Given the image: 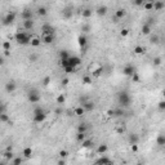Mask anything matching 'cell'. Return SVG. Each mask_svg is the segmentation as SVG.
I'll return each mask as SVG.
<instances>
[{
  "mask_svg": "<svg viewBox=\"0 0 165 165\" xmlns=\"http://www.w3.org/2000/svg\"><path fill=\"white\" fill-rule=\"evenodd\" d=\"M43 44L45 45H49V44H53L54 40H56V36L54 35H43Z\"/></svg>",
  "mask_w": 165,
  "mask_h": 165,
  "instance_id": "ac0fdd59",
  "label": "cell"
},
{
  "mask_svg": "<svg viewBox=\"0 0 165 165\" xmlns=\"http://www.w3.org/2000/svg\"><path fill=\"white\" fill-rule=\"evenodd\" d=\"M127 17V11L124 8H119L115 11V19H123Z\"/></svg>",
  "mask_w": 165,
  "mask_h": 165,
  "instance_id": "e0dca14e",
  "label": "cell"
},
{
  "mask_svg": "<svg viewBox=\"0 0 165 165\" xmlns=\"http://www.w3.org/2000/svg\"><path fill=\"white\" fill-rule=\"evenodd\" d=\"M94 12H96L97 16H99V17H105V16L107 14L108 9H107V6H106V5H99V6H97V8H96Z\"/></svg>",
  "mask_w": 165,
  "mask_h": 165,
  "instance_id": "7c38bea8",
  "label": "cell"
},
{
  "mask_svg": "<svg viewBox=\"0 0 165 165\" xmlns=\"http://www.w3.org/2000/svg\"><path fill=\"white\" fill-rule=\"evenodd\" d=\"M144 1H146V0H132L133 5H135V6H142L144 4Z\"/></svg>",
  "mask_w": 165,
  "mask_h": 165,
  "instance_id": "f907efd6",
  "label": "cell"
},
{
  "mask_svg": "<svg viewBox=\"0 0 165 165\" xmlns=\"http://www.w3.org/2000/svg\"><path fill=\"white\" fill-rule=\"evenodd\" d=\"M3 157H4L5 160H8V161H11L13 157H14V154L12 152V150H6L4 154H3Z\"/></svg>",
  "mask_w": 165,
  "mask_h": 165,
  "instance_id": "d6a6232c",
  "label": "cell"
},
{
  "mask_svg": "<svg viewBox=\"0 0 165 165\" xmlns=\"http://www.w3.org/2000/svg\"><path fill=\"white\" fill-rule=\"evenodd\" d=\"M16 18H17V14H16L14 12H8V13H6L5 17L3 18V25H4V26L12 25L13 22L16 21Z\"/></svg>",
  "mask_w": 165,
  "mask_h": 165,
  "instance_id": "3957f363",
  "label": "cell"
},
{
  "mask_svg": "<svg viewBox=\"0 0 165 165\" xmlns=\"http://www.w3.org/2000/svg\"><path fill=\"white\" fill-rule=\"evenodd\" d=\"M57 164H59V165H63V164H66V161H64V160L62 159V157H61V160H58V161H57Z\"/></svg>",
  "mask_w": 165,
  "mask_h": 165,
  "instance_id": "94428289",
  "label": "cell"
},
{
  "mask_svg": "<svg viewBox=\"0 0 165 165\" xmlns=\"http://www.w3.org/2000/svg\"><path fill=\"white\" fill-rule=\"evenodd\" d=\"M69 83H70V80L67 79V77L62 79V85H63V86H67V85H69Z\"/></svg>",
  "mask_w": 165,
  "mask_h": 165,
  "instance_id": "91938a15",
  "label": "cell"
},
{
  "mask_svg": "<svg viewBox=\"0 0 165 165\" xmlns=\"http://www.w3.org/2000/svg\"><path fill=\"white\" fill-rule=\"evenodd\" d=\"M134 72H137V71H135V67L133 66V64H125V66L123 67V74H124L125 76L130 77Z\"/></svg>",
  "mask_w": 165,
  "mask_h": 165,
  "instance_id": "52a82bcc",
  "label": "cell"
},
{
  "mask_svg": "<svg viewBox=\"0 0 165 165\" xmlns=\"http://www.w3.org/2000/svg\"><path fill=\"white\" fill-rule=\"evenodd\" d=\"M96 164H103V165H108V164H112L114 161H112L111 159H108V157H106V156H103V155H101V157L99 159H97L94 161Z\"/></svg>",
  "mask_w": 165,
  "mask_h": 165,
  "instance_id": "ffe728a7",
  "label": "cell"
},
{
  "mask_svg": "<svg viewBox=\"0 0 165 165\" xmlns=\"http://www.w3.org/2000/svg\"><path fill=\"white\" fill-rule=\"evenodd\" d=\"M28 59H30L32 63H34V62H36V61H38V54H31V56L28 57Z\"/></svg>",
  "mask_w": 165,
  "mask_h": 165,
  "instance_id": "680465c9",
  "label": "cell"
},
{
  "mask_svg": "<svg viewBox=\"0 0 165 165\" xmlns=\"http://www.w3.org/2000/svg\"><path fill=\"white\" fill-rule=\"evenodd\" d=\"M25 159L26 157H13V159L9 161L11 165H19V164H23L25 163Z\"/></svg>",
  "mask_w": 165,
  "mask_h": 165,
  "instance_id": "4dcf8cb0",
  "label": "cell"
},
{
  "mask_svg": "<svg viewBox=\"0 0 165 165\" xmlns=\"http://www.w3.org/2000/svg\"><path fill=\"white\" fill-rule=\"evenodd\" d=\"M93 16V9H90V8H84L83 11H81V17L83 18H85V19H89L90 17Z\"/></svg>",
  "mask_w": 165,
  "mask_h": 165,
  "instance_id": "d4e9b609",
  "label": "cell"
},
{
  "mask_svg": "<svg viewBox=\"0 0 165 165\" xmlns=\"http://www.w3.org/2000/svg\"><path fill=\"white\" fill-rule=\"evenodd\" d=\"M129 32H130V31H129V28L123 27L121 30H120V36H121V38H127L128 35H129Z\"/></svg>",
  "mask_w": 165,
  "mask_h": 165,
  "instance_id": "7dc6e473",
  "label": "cell"
},
{
  "mask_svg": "<svg viewBox=\"0 0 165 165\" xmlns=\"http://www.w3.org/2000/svg\"><path fill=\"white\" fill-rule=\"evenodd\" d=\"M21 17L23 21H26V19H32V11H30V9H25V11L22 12Z\"/></svg>",
  "mask_w": 165,
  "mask_h": 165,
  "instance_id": "f546056e",
  "label": "cell"
},
{
  "mask_svg": "<svg viewBox=\"0 0 165 165\" xmlns=\"http://www.w3.org/2000/svg\"><path fill=\"white\" fill-rule=\"evenodd\" d=\"M138 150H140V146H138V143L130 144V151H132V152H138Z\"/></svg>",
  "mask_w": 165,
  "mask_h": 165,
  "instance_id": "f5cc1de1",
  "label": "cell"
},
{
  "mask_svg": "<svg viewBox=\"0 0 165 165\" xmlns=\"http://www.w3.org/2000/svg\"><path fill=\"white\" fill-rule=\"evenodd\" d=\"M84 1H86V3H88V1H90V0H84Z\"/></svg>",
  "mask_w": 165,
  "mask_h": 165,
  "instance_id": "e7e4bbea",
  "label": "cell"
},
{
  "mask_svg": "<svg viewBox=\"0 0 165 165\" xmlns=\"http://www.w3.org/2000/svg\"><path fill=\"white\" fill-rule=\"evenodd\" d=\"M93 146V141L92 140H88V138H85L83 142H81V147L83 148H90Z\"/></svg>",
  "mask_w": 165,
  "mask_h": 165,
  "instance_id": "e575fe53",
  "label": "cell"
},
{
  "mask_svg": "<svg viewBox=\"0 0 165 165\" xmlns=\"http://www.w3.org/2000/svg\"><path fill=\"white\" fill-rule=\"evenodd\" d=\"M89 30H90V26H89V25L85 23V25L81 26V31H83V32H89Z\"/></svg>",
  "mask_w": 165,
  "mask_h": 165,
  "instance_id": "6f0895ef",
  "label": "cell"
},
{
  "mask_svg": "<svg viewBox=\"0 0 165 165\" xmlns=\"http://www.w3.org/2000/svg\"><path fill=\"white\" fill-rule=\"evenodd\" d=\"M0 121L3 123V124H5V123H9L11 121V119H9V116L5 114V112H1L0 114Z\"/></svg>",
  "mask_w": 165,
  "mask_h": 165,
  "instance_id": "f35d334b",
  "label": "cell"
},
{
  "mask_svg": "<svg viewBox=\"0 0 165 165\" xmlns=\"http://www.w3.org/2000/svg\"><path fill=\"white\" fill-rule=\"evenodd\" d=\"M27 99H28V102L30 103H39L40 102V99H41V97H40V94H39L36 90H30L28 94H27Z\"/></svg>",
  "mask_w": 165,
  "mask_h": 165,
  "instance_id": "277c9868",
  "label": "cell"
},
{
  "mask_svg": "<svg viewBox=\"0 0 165 165\" xmlns=\"http://www.w3.org/2000/svg\"><path fill=\"white\" fill-rule=\"evenodd\" d=\"M103 69V66L99 62H92L88 66V74H90V75H93V74L96 72V71H98V70H101Z\"/></svg>",
  "mask_w": 165,
  "mask_h": 165,
  "instance_id": "ba28073f",
  "label": "cell"
},
{
  "mask_svg": "<svg viewBox=\"0 0 165 165\" xmlns=\"http://www.w3.org/2000/svg\"><path fill=\"white\" fill-rule=\"evenodd\" d=\"M81 105H83V107L86 110V112L93 111V110H94V107H96V105H94V102H93V101H86V102H83Z\"/></svg>",
  "mask_w": 165,
  "mask_h": 165,
  "instance_id": "44dd1931",
  "label": "cell"
},
{
  "mask_svg": "<svg viewBox=\"0 0 165 165\" xmlns=\"http://www.w3.org/2000/svg\"><path fill=\"white\" fill-rule=\"evenodd\" d=\"M156 144H157V146H165V135L164 134H159V135H157Z\"/></svg>",
  "mask_w": 165,
  "mask_h": 165,
  "instance_id": "836d02e7",
  "label": "cell"
},
{
  "mask_svg": "<svg viewBox=\"0 0 165 165\" xmlns=\"http://www.w3.org/2000/svg\"><path fill=\"white\" fill-rule=\"evenodd\" d=\"M63 71H64V72H66V74H74V72H75V71H76V67H74V66H71V64H70V66L64 67V69H63Z\"/></svg>",
  "mask_w": 165,
  "mask_h": 165,
  "instance_id": "ee69618b",
  "label": "cell"
},
{
  "mask_svg": "<svg viewBox=\"0 0 165 165\" xmlns=\"http://www.w3.org/2000/svg\"><path fill=\"white\" fill-rule=\"evenodd\" d=\"M81 83L84 84V85H90V84L93 83V77L90 74H85L83 77H81Z\"/></svg>",
  "mask_w": 165,
  "mask_h": 165,
  "instance_id": "4316f807",
  "label": "cell"
},
{
  "mask_svg": "<svg viewBox=\"0 0 165 165\" xmlns=\"http://www.w3.org/2000/svg\"><path fill=\"white\" fill-rule=\"evenodd\" d=\"M118 101H119V105L120 107L123 108H128L132 103V97L130 94L127 92V90H121V92L118 93Z\"/></svg>",
  "mask_w": 165,
  "mask_h": 165,
  "instance_id": "6da1fadb",
  "label": "cell"
},
{
  "mask_svg": "<svg viewBox=\"0 0 165 165\" xmlns=\"http://www.w3.org/2000/svg\"><path fill=\"white\" fill-rule=\"evenodd\" d=\"M150 43L154 44V45H157L160 43V36H159V35H152V34H151L150 35Z\"/></svg>",
  "mask_w": 165,
  "mask_h": 165,
  "instance_id": "1f68e13d",
  "label": "cell"
},
{
  "mask_svg": "<svg viewBox=\"0 0 165 165\" xmlns=\"http://www.w3.org/2000/svg\"><path fill=\"white\" fill-rule=\"evenodd\" d=\"M133 53L135 54V56H142V54L146 53V48L142 47V45H135V47L133 48Z\"/></svg>",
  "mask_w": 165,
  "mask_h": 165,
  "instance_id": "7402d4cb",
  "label": "cell"
},
{
  "mask_svg": "<svg viewBox=\"0 0 165 165\" xmlns=\"http://www.w3.org/2000/svg\"><path fill=\"white\" fill-rule=\"evenodd\" d=\"M61 14H62L63 19H70V18H72V16H74V11H72V8H69V6H67V8L63 9Z\"/></svg>",
  "mask_w": 165,
  "mask_h": 165,
  "instance_id": "4fadbf2b",
  "label": "cell"
},
{
  "mask_svg": "<svg viewBox=\"0 0 165 165\" xmlns=\"http://www.w3.org/2000/svg\"><path fill=\"white\" fill-rule=\"evenodd\" d=\"M32 154H34V150L31 147H25L23 151H22V155H23V157H26V159H31Z\"/></svg>",
  "mask_w": 165,
  "mask_h": 165,
  "instance_id": "83f0119b",
  "label": "cell"
},
{
  "mask_svg": "<svg viewBox=\"0 0 165 165\" xmlns=\"http://www.w3.org/2000/svg\"><path fill=\"white\" fill-rule=\"evenodd\" d=\"M124 115V108H115V118H120V116Z\"/></svg>",
  "mask_w": 165,
  "mask_h": 165,
  "instance_id": "c3c4849f",
  "label": "cell"
},
{
  "mask_svg": "<svg viewBox=\"0 0 165 165\" xmlns=\"http://www.w3.org/2000/svg\"><path fill=\"white\" fill-rule=\"evenodd\" d=\"M47 120V112H40V114H35L34 118H32V121L35 123V124H41V123H44Z\"/></svg>",
  "mask_w": 165,
  "mask_h": 165,
  "instance_id": "8992f818",
  "label": "cell"
},
{
  "mask_svg": "<svg viewBox=\"0 0 165 165\" xmlns=\"http://www.w3.org/2000/svg\"><path fill=\"white\" fill-rule=\"evenodd\" d=\"M88 130V127H86L85 123H80L79 127H77V132H81V133H86Z\"/></svg>",
  "mask_w": 165,
  "mask_h": 165,
  "instance_id": "60d3db41",
  "label": "cell"
},
{
  "mask_svg": "<svg viewBox=\"0 0 165 165\" xmlns=\"http://www.w3.org/2000/svg\"><path fill=\"white\" fill-rule=\"evenodd\" d=\"M47 14H48V9L45 8V6H39L38 8V16H40V17H45Z\"/></svg>",
  "mask_w": 165,
  "mask_h": 165,
  "instance_id": "d590c367",
  "label": "cell"
},
{
  "mask_svg": "<svg viewBox=\"0 0 165 165\" xmlns=\"http://www.w3.org/2000/svg\"><path fill=\"white\" fill-rule=\"evenodd\" d=\"M108 151V146L106 143H102V144H99L98 147H97V151L96 152L98 154V155H105L106 152Z\"/></svg>",
  "mask_w": 165,
  "mask_h": 165,
  "instance_id": "cb8c5ba5",
  "label": "cell"
},
{
  "mask_svg": "<svg viewBox=\"0 0 165 165\" xmlns=\"http://www.w3.org/2000/svg\"><path fill=\"white\" fill-rule=\"evenodd\" d=\"M157 108H159L160 111H165V101H160L157 103Z\"/></svg>",
  "mask_w": 165,
  "mask_h": 165,
  "instance_id": "9f6ffc18",
  "label": "cell"
},
{
  "mask_svg": "<svg viewBox=\"0 0 165 165\" xmlns=\"http://www.w3.org/2000/svg\"><path fill=\"white\" fill-rule=\"evenodd\" d=\"M41 32H43V35H54V27L49 23H44L43 27H41Z\"/></svg>",
  "mask_w": 165,
  "mask_h": 165,
  "instance_id": "30bf717a",
  "label": "cell"
},
{
  "mask_svg": "<svg viewBox=\"0 0 165 165\" xmlns=\"http://www.w3.org/2000/svg\"><path fill=\"white\" fill-rule=\"evenodd\" d=\"M61 112H62V110H61V108H57V110H56V114H57V115H59Z\"/></svg>",
  "mask_w": 165,
  "mask_h": 165,
  "instance_id": "6125c7cd",
  "label": "cell"
},
{
  "mask_svg": "<svg viewBox=\"0 0 165 165\" xmlns=\"http://www.w3.org/2000/svg\"><path fill=\"white\" fill-rule=\"evenodd\" d=\"M41 83H43L44 86H48V85H49V84L52 83V77H50V76H44L43 80H41Z\"/></svg>",
  "mask_w": 165,
  "mask_h": 165,
  "instance_id": "f6af8a7d",
  "label": "cell"
},
{
  "mask_svg": "<svg viewBox=\"0 0 165 165\" xmlns=\"http://www.w3.org/2000/svg\"><path fill=\"white\" fill-rule=\"evenodd\" d=\"M70 57H71V56H70L69 50L63 49V50H61V52H59V59H69Z\"/></svg>",
  "mask_w": 165,
  "mask_h": 165,
  "instance_id": "8d00e7d4",
  "label": "cell"
},
{
  "mask_svg": "<svg viewBox=\"0 0 165 165\" xmlns=\"http://www.w3.org/2000/svg\"><path fill=\"white\" fill-rule=\"evenodd\" d=\"M3 50H11V41H4L3 43Z\"/></svg>",
  "mask_w": 165,
  "mask_h": 165,
  "instance_id": "11a10c76",
  "label": "cell"
},
{
  "mask_svg": "<svg viewBox=\"0 0 165 165\" xmlns=\"http://www.w3.org/2000/svg\"><path fill=\"white\" fill-rule=\"evenodd\" d=\"M86 138V133H81V132H77V134H76V141L77 142H80V143H81V142L84 141Z\"/></svg>",
  "mask_w": 165,
  "mask_h": 165,
  "instance_id": "ab89813d",
  "label": "cell"
},
{
  "mask_svg": "<svg viewBox=\"0 0 165 165\" xmlns=\"http://www.w3.org/2000/svg\"><path fill=\"white\" fill-rule=\"evenodd\" d=\"M141 32H142V35H144V36H150V35L152 34V27H151L150 22L143 23V26L141 27Z\"/></svg>",
  "mask_w": 165,
  "mask_h": 165,
  "instance_id": "9c48e42d",
  "label": "cell"
},
{
  "mask_svg": "<svg viewBox=\"0 0 165 165\" xmlns=\"http://www.w3.org/2000/svg\"><path fill=\"white\" fill-rule=\"evenodd\" d=\"M41 43H43V40H41V39L39 38L38 35H32L31 41H30V45H31V47L38 48V47H40V45H41Z\"/></svg>",
  "mask_w": 165,
  "mask_h": 165,
  "instance_id": "5bb4252c",
  "label": "cell"
},
{
  "mask_svg": "<svg viewBox=\"0 0 165 165\" xmlns=\"http://www.w3.org/2000/svg\"><path fill=\"white\" fill-rule=\"evenodd\" d=\"M115 133L116 134H124L125 133V127L124 125H118V127H115Z\"/></svg>",
  "mask_w": 165,
  "mask_h": 165,
  "instance_id": "b9f144b4",
  "label": "cell"
},
{
  "mask_svg": "<svg viewBox=\"0 0 165 165\" xmlns=\"http://www.w3.org/2000/svg\"><path fill=\"white\" fill-rule=\"evenodd\" d=\"M59 64H61L62 69H64V67L70 66V61L69 59H59Z\"/></svg>",
  "mask_w": 165,
  "mask_h": 165,
  "instance_id": "681fc988",
  "label": "cell"
},
{
  "mask_svg": "<svg viewBox=\"0 0 165 165\" xmlns=\"http://www.w3.org/2000/svg\"><path fill=\"white\" fill-rule=\"evenodd\" d=\"M34 19H26V21H23V28L26 31H31L32 28H34Z\"/></svg>",
  "mask_w": 165,
  "mask_h": 165,
  "instance_id": "603a6c76",
  "label": "cell"
},
{
  "mask_svg": "<svg viewBox=\"0 0 165 165\" xmlns=\"http://www.w3.org/2000/svg\"><path fill=\"white\" fill-rule=\"evenodd\" d=\"M163 9H165V1H163V0H155L154 1V11L161 12Z\"/></svg>",
  "mask_w": 165,
  "mask_h": 165,
  "instance_id": "9a60e30c",
  "label": "cell"
},
{
  "mask_svg": "<svg viewBox=\"0 0 165 165\" xmlns=\"http://www.w3.org/2000/svg\"><path fill=\"white\" fill-rule=\"evenodd\" d=\"M128 141H129V144H133V143H140V135H138V134H135V133L129 134Z\"/></svg>",
  "mask_w": 165,
  "mask_h": 165,
  "instance_id": "484cf974",
  "label": "cell"
},
{
  "mask_svg": "<svg viewBox=\"0 0 165 165\" xmlns=\"http://www.w3.org/2000/svg\"><path fill=\"white\" fill-rule=\"evenodd\" d=\"M161 93H163V96H164V97H165V88H164V89H163V92H161Z\"/></svg>",
  "mask_w": 165,
  "mask_h": 165,
  "instance_id": "be15d7a7",
  "label": "cell"
},
{
  "mask_svg": "<svg viewBox=\"0 0 165 165\" xmlns=\"http://www.w3.org/2000/svg\"><path fill=\"white\" fill-rule=\"evenodd\" d=\"M69 61H70V64L71 66H74V67H79L80 64H81V62H83V59H81V57H79V56H71L70 58H69Z\"/></svg>",
  "mask_w": 165,
  "mask_h": 165,
  "instance_id": "8fae6325",
  "label": "cell"
},
{
  "mask_svg": "<svg viewBox=\"0 0 165 165\" xmlns=\"http://www.w3.org/2000/svg\"><path fill=\"white\" fill-rule=\"evenodd\" d=\"M77 43H79V47L80 49L83 50V53H85V48L86 45H88V39H86V36L84 34L79 35V38H77Z\"/></svg>",
  "mask_w": 165,
  "mask_h": 165,
  "instance_id": "5b68a950",
  "label": "cell"
},
{
  "mask_svg": "<svg viewBox=\"0 0 165 165\" xmlns=\"http://www.w3.org/2000/svg\"><path fill=\"white\" fill-rule=\"evenodd\" d=\"M85 112H86V110L83 107V105H80V106H77V107L74 108V115L77 116V118H81V116L85 115Z\"/></svg>",
  "mask_w": 165,
  "mask_h": 165,
  "instance_id": "2e32d148",
  "label": "cell"
},
{
  "mask_svg": "<svg viewBox=\"0 0 165 165\" xmlns=\"http://www.w3.org/2000/svg\"><path fill=\"white\" fill-rule=\"evenodd\" d=\"M56 102L58 103V105H63V103L66 102V96H64V94H62V93H61L59 96H57V98H56Z\"/></svg>",
  "mask_w": 165,
  "mask_h": 165,
  "instance_id": "74e56055",
  "label": "cell"
},
{
  "mask_svg": "<svg viewBox=\"0 0 165 165\" xmlns=\"http://www.w3.org/2000/svg\"><path fill=\"white\" fill-rule=\"evenodd\" d=\"M106 115L108 116V118H115V108H110L106 111Z\"/></svg>",
  "mask_w": 165,
  "mask_h": 165,
  "instance_id": "816d5d0a",
  "label": "cell"
},
{
  "mask_svg": "<svg viewBox=\"0 0 165 165\" xmlns=\"http://www.w3.org/2000/svg\"><path fill=\"white\" fill-rule=\"evenodd\" d=\"M142 6H143V9H144V11H147V12L154 11V0H146V1H144V4Z\"/></svg>",
  "mask_w": 165,
  "mask_h": 165,
  "instance_id": "f1b7e54d",
  "label": "cell"
},
{
  "mask_svg": "<svg viewBox=\"0 0 165 165\" xmlns=\"http://www.w3.org/2000/svg\"><path fill=\"white\" fill-rule=\"evenodd\" d=\"M163 63V59H161V57H154V59H152V64L154 66H160V64Z\"/></svg>",
  "mask_w": 165,
  "mask_h": 165,
  "instance_id": "bcb514c9",
  "label": "cell"
},
{
  "mask_svg": "<svg viewBox=\"0 0 165 165\" xmlns=\"http://www.w3.org/2000/svg\"><path fill=\"white\" fill-rule=\"evenodd\" d=\"M16 89H17V84L14 81H8L5 84V90L6 93H14Z\"/></svg>",
  "mask_w": 165,
  "mask_h": 165,
  "instance_id": "d6986e66",
  "label": "cell"
},
{
  "mask_svg": "<svg viewBox=\"0 0 165 165\" xmlns=\"http://www.w3.org/2000/svg\"><path fill=\"white\" fill-rule=\"evenodd\" d=\"M31 38L32 35H30L28 32L26 31H17L14 35V39L19 44V45H30V41H31Z\"/></svg>",
  "mask_w": 165,
  "mask_h": 165,
  "instance_id": "7a4b0ae2",
  "label": "cell"
},
{
  "mask_svg": "<svg viewBox=\"0 0 165 165\" xmlns=\"http://www.w3.org/2000/svg\"><path fill=\"white\" fill-rule=\"evenodd\" d=\"M58 155H59V157H62V159H66V157L69 156V152H67L66 150H61L59 152H58Z\"/></svg>",
  "mask_w": 165,
  "mask_h": 165,
  "instance_id": "db71d44e",
  "label": "cell"
},
{
  "mask_svg": "<svg viewBox=\"0 0 165 165\" xmlns=\"http://www.w3.org/2000/svg\"><path fill=\"white\" fill-rule=\"evenodd\" d=\"M130 79H132V81L135 83V84H138L141 81V77H140V75H138V72H134L133 75L130 76Z\"/></svg>",
  "mask_w": 165,
  "mask_h": 165,
  "instance_id": "7bdbcfd3",
  "label": "cell"
}]
</instances>
